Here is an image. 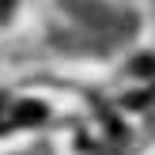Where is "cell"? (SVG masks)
<instances>
[]
</instances>
